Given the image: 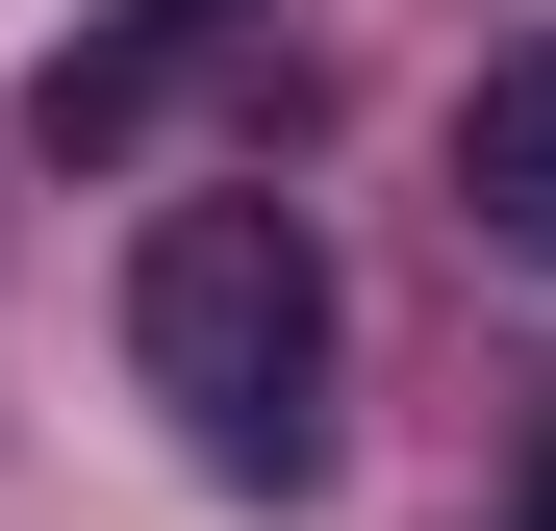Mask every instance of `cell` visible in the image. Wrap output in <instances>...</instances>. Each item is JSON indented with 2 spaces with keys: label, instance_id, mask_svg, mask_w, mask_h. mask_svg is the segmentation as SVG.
Segmentation results:
<instances>
[{
  "label": "cell",
  "instance_id": "1",
  "mask_svg": "<svg viewBox=\"0 0 556 531\" xmlns=\"http://www.w3.org/2000/svg\"><path fill=\"white\" fill-rule=\"evenodd\" d=\"M127 380L177 405L203 481H304L329 456V253H304V203H253V177L152 203L127 228Z\"/></svg>",
  "mask_w": 556,
  "mask_h": 531
},
{
  "label": "cell",
  "instance_id": "2",
  "mask_svg": "<svg viewBox=\"0 0 556 531\" xmlns=\"http://www.w3.org/2000/svg\"><path fill=\"white\" fill-rule=\"evenodd\" d=\"M203 102H278V0H127V26H76V51L26 76V127H51L76 177H152Z\"/></svg>",
  "mask_w": 556,
  "mask_h": 531
},
{
  "label": "cell",
  "instance_id": "3",
  "mask_svg": "<svg viewBox=\"0 0 556 531\" xmlns=\"http://www.w3.org/2000/svg\"><path fill=\"white\" fill-rule=\"evenodd\" d=\"M455 228L556 279V26H506L481 76H455Z\"/></svg>",
  "mask_w": 556,
  "mask_h": 531
},
{
  "label": "cell",
  "instance_id": "4",
  "mask_svg": "<svg viewBox=\"0 0 556 531\" xmlns=\"http://www.w3.org/2000/svg\"><path fill=\"white\" fill-rule=\"evenodd\" d=\"M531 531H556V481H531Z\"/></svg>",
  "mask_w": 556,
  "mask_h": 531
}]
</instances>
